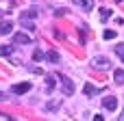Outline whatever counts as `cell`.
<instances>
[{"label":"cell","instance_id":"cell-1","mask_svg":"<svg viewBox=\"0 0 124 121\" xmlns=\"http://www.w3.org/2000/svg\"><path fill=\"white\" fill-rule=\"evenodd\" d=\"M89 65H92L94 69H98V71H107V69H111V61H109L107 56H94V58L89 61Z\"/></svg>","mask_w":124,"mask_h":121},{"label":"cell","instance_id":"cell-2","mask_svg":"<svg viewBox=\"0 0 124 121\" xmlns=\"http://www.w3.org/2000/svg\"><path fill=\"white\" fill-rule=\"evenodd\" d=\"M59 80H61V89H63V95H72L74 93V82L70 80V78H65V76H57Z\"/></svg>","mask_w":124,"mask_h":121},{"label":"cell","instance_id":"cell-3","mask_svg":"<svg viewBox=\"0 0 124 121\" xmlns=\"http://www.w3.org/2000/svg\"><path fill=\"white\" fill-rule=\"evenodd\" d=\"M102 108H107V110H116V108H118V97H113V95L102 97Z\"/></svg>","mask_w":124,"mask_h":121},{"label":"cell","instance_id":"cell-4","mask_svg":"<svg viewBox=\"0 0 124 121\" xmlns=\"http://www.w3.org/2000/svg\"><path fill=\"white\" fill-rule=\"evenodd\" d=\"M11 91H13L15 95H22V93L31 91V82H20V84H13V87H11Z\"/></svg>","mask_w":124,"mask_h":121},{"label":"cell","instance_id":"cell-5","mask_svg":"<svg viewBox=\"0 0 124 121\" xmlns=\"http://www.w3.org/2000/svg\"><path fill=\"white\" fill-rule=\"evenodd\" d=\"M13 41H15V43H24V45H26V43H31V37H28L26 32H15V35H13Z\"/></svg>","mask_w":124,"mask_h":121},{"label":"cell","instance_id":"cell-6","mask_svg":"<svg viewBox=\"0 0 124 121\" xmlns=\"http://www.w3.org/2000/svg\"><path fill=\"white\" fill-rule=\"evenodd\" d=\"M74 4H78L83 11H92L94 9V0H74Z\"/></svg>","mask_w":124,"mask_h":121},{"label":"cell","instance_id":"cell-7","mask_svg":"<svg viewBox=\"0 0 124 121\" xmlns=\"http://www.w3.org/2000/svg\"><path fill=\"white\" fill-rule=\"evenodd\" d=\"M100 91H102V89H98V87H94V84H89V82L83 87V93H85V95H96V93H100Z\"/></svg>","mask_w":124,"mask_h":121},{"label":"cell","instance_id":"cell-8","mask_svg":"<svg viewBox=\"0 0 124 121\" xmlns=\"http://www.w3.org/2000/svg\"><path fill=\"white\" fill-rule=\"evenodd\" d=\"M20 17H22V19H33V17H37V11H35V9H26V11L20 13Z\"/></svg>","mask_w":124,"mask_h":121},{"label":"cell","instance_id":"cell-9","mask_svg":"<svg viewBox=\"0 0 124 121\" xmlns=\"http://www.w3.org/2000/svg\"><path fill=\"white\" fill-rule=\"evenodd\" d=\"M113 80H116V84H124V69H116L113 71Z\"/></svg>","mask_w":124,"mask_h":121},{"label":"cell","instance_id":"cell-10","mask_svg":"<svg viewBox=\"0 0 124 121\" xmlns=\"http://www.w3.org/2000/svg\"><path fill=\"white\" fill-rule=\"evenodd\" d=\"M11 28H13V24H11V22H0V35H9V32H11Z\"/></svg>","mask_w":124,"mask_h":121},{"label":"cell","instance_id":"cell-11","mask_svg":"<svg viewBox=\"0 0 124 121\" xmlns=\"http://www.w3.org/2000/svg\"><path fill=\"white\" fill-rule=\"evenodd\" d=\"M13 54V45H0V56H9Z\"/></svg>","mask_w":124,"mask_h":121},{"label":"cell","instance_id":"cell-12","mask_svg":"<svg viewBox=\"0 0 124 121\" xmlns=\"http://www.w3.org/2000/svg\"><path fill=\"white\" fill-rule=\"evenodd\" d=\"M46 58H48V61H50V63H59V54H57V52H54V50H50V52H48V54H46Z\"/></svg>","mask_w":124,"mask_h":121},{"label":"cell","instance_id":"cell-13","mask_svg":"<svg viewBox=\"0 0 124 121\" xmlns=\"http://www.w3.org/2000/svg\"><path fill=\"white\" fill-rule=\"evenodd\" d=\"M116 54L120 56V61L124 63V43H118V45H116Z\"/></svg>","mask_w":124,"mask_h":121},{"label":"cell","instance_id":"cell-14","mask_svg":"<svg viewBox=\"0 0 124 121\" xmlns=\"http://www.w3.org/2000/svg\"><path fill=\"white\" fill-rule=\"evenodd\" d=\"M109 17H111V9H107V6L100 9V19H109Z\"/></svg>","mask_w":124,"mask_h":121},{"label":"cell","instance_id":"cell-15","mask_svg":"<svg viewBox=\"0 0 124 121\" xmlns=\"http://www.w3.org/2000/svg\"><path fill=\"white\" fill-rule=\"evenodd\" d=\"M59 106H61V102H48L46 104V110H57Z\"/></svg>","mask_w":124,"mask_h":121},{"label":"cell","instance_id":"cell-16","mask_svg":"<svg viewBox=\"0 0 124 121\" xmlns=\"http://www.w3.org/2000/svg\"><path fill=\"white\" fill-rule=\"evenodd\" d=\"M102 37H105V39H116V37H118V32H116V30H105V35H102Z\"/></svg>","mask_w":124,"mask_h":121},{"label":"cell","instance_id":"cell-17","mask_svg":"<svg viewBox=\"0 0 124 121\" xmlns=\"http://www.w3.org/2000/svg\"><path fill=\"white\" fill-rule=\"evenodd\" d=\"M22 26H24V28H26V30H31V32H33V30H35V26H33V24H31V22H28V19H22Z\"/></svg>","mask_w":124,"mask_h":121},{"label":"cell","instance_id":"cell-18","mask_svg":"<svg viewBox=\"0 0 124 121\" xmlns=\"http://www.w3.org/2000/svg\"><path fill=\"white\" fill-rule=\"evenodd\" d=\"M41 58H44V52L41 50H35L33 52V61H41Z\"/></svg>","mask_w":124,"mask_h":121},{"label":"cell","instance_id":"cell-19","mask_svg":"<svg viewBox=\"0 0 124 121\" xmlns=\"http://www.w3.org/2000/svg\"><path fill=\"white\" fill-rule=\"evenodd\" d=\"M46 84H48V91H52V87H54V76H48V78H46Z\"/></svg>","mask_w":124,"mask_h":121},{"label":"cell","instance_id":"cell-20","mask_svg":"<svg viewBox=\"0 0 124 121\" xmlns=\"http://www.w3.org/2000/svg\"><path fill=\"white\" fill-rule=\"evenodd\" d=\"M4 97H7V95H4V93L0 91V102H4Z\"/></svg>","mask_w":124,"mask_h":121},{"label":"cell","instance_id":"cell-21","mask_svg":"<svg viewBox=\"0 0 124 121\" xmlns=\"http://www.w3.org/2000/svg\"><path fill=\"white\" fill-rule=\"evenodd\" d=\"M120 121H124V110H122V115H120Z\"/></svg>","mask_w":124,"mask_h":121},{"label":"cell","instance_id":"cell-22","mask_svg":"<svg viewBox=\"0 0 124 121\" xmlns=\"http://www.w3.org/2000/svg\"><path fill=\"white\" fill-rule=\"evenodd\" d=\"M2 13H4V11H2V9H0V17H2Z\"/></svg>","mask_w":124,"mask_h":121}]
</instances>
